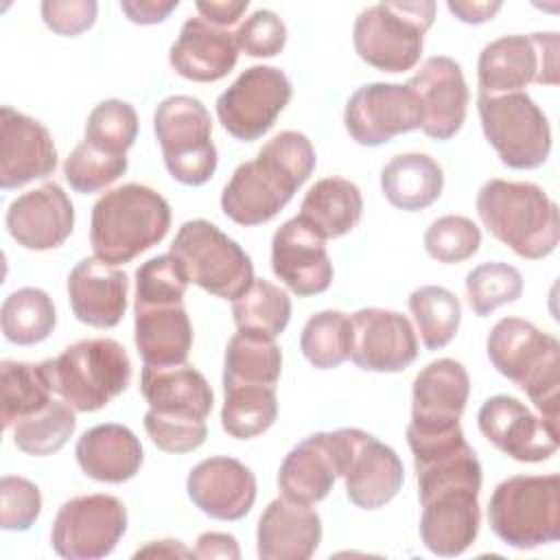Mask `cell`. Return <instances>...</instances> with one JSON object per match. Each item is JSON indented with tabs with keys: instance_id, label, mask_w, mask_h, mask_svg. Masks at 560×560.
Listing matches in <instances>:
<instances>
[{
	"instance_id": "cell-1",
	"label": "cell",
	"mask_w": 560,
	"mask_h": 560,
	"mask_svg": "<svg viewBox=\"0 0 560 560\" xmlns=\"http://www.w3.org/2000/svg\"><path fill=\"white\" fill-rule=\"evenodd\" d=\"M422 505V545L442 558L464 553L479 534L481 464L462 427L420 433L407 429Z\"/></svg>"
},
{
	"instance_id": "cell-2",
	"label": "cell",
	"mask_w": 560,
	"mask_h": 560,
	"mask_svg": "<svg viewBox=\"0 0 560 560\" xmlns=\"http://www.w3.org/2000/svg\"><path fill=\"white\" fill-rule=\"evenodd\" d=\"M315 149L300 131H280L258 155L234 168L221 192V210L238 225L271 221L311 177Z\"/></svg>"
},
{
	"instance_id": "cell-3",
	"label": "cell",
	"mask_w": 560,
	"mask_h": 560,
	"mask_svg": "<svg viewBox=\"0 0 560 560\" xmlns=\"http://www.w3.org/2000/svg\"><path fill=\"white\" fill-rule=\"evenodd\" d=\"M475 208L483 228L521 258H545L560 241L558 206L532 182L488 179Z\"/></svg>"
},
{
	"instance_id": "cell-4",
	"label": "cell",
	"mask_w": 560,
	"mask_h": 560,
	"mask_svg": "<svg viewBox=\"0 0 560 560\" xmlns=\"http://www.w3.org/2000/svg\"><path fill=\"white\" fill-rule=\"evenodd\" d=\"M486 352L494 370L521 387L540 411L545 424L558 433V339L527 319L503 317L488 332Z\"/></svg>"
},
{
	"instance_id": "cell-5",
	"label": "cell",
	"mask_w": 560,
	"mask_h": 560,
	"mask_svg": "<svg viewBox=\"0 0 560 560\" xmlns=\"http://www.w3.org/2000/svg\"><path fill=\"white\" fill-rule=\"evenodd\" d=\"M171 228L168 201L144 184H122L107 190L92 208L90 245L109 265L131 262L158 245Z\"/></svg>"
},
{
	"instance_id": "cell-6",
	"label": "cell",
	"mask_w": 560,
	"mask_h": 560,
	"mask_svg": "<svg viewBox=\"0 0 560 560\" xmlns=\"http://www.w3.org/2000/svg\"><path fill=\"white\" fill-rule=\"evenodd\" d=\"M488 523L494 536L514 549H536L560 538V477L512 475L488 501Z\"/></svg>"
},
{
	"instance_id": "cell-7",
	"label": "cell",
	"mask_w": 560,
	"mask_h": 560,
	"mask_svg": "<svg viewBox=\"0 0 560 560\" xmlns=\"http://www.w3.org/2000/svg\"><path fill=\"white\" fill-rule=\"evenodd\" d=\"M52 392L77 411H98L131 383V359L112 337L81 339L44 361Z\"/></svg>"
},
{
	"instance_id": "cell-8",
	"label": "cell",
	"mask_w": 560,
	"mask_h": 560,
	"mask_svg": "<svg viewBox=\"0 0 560 560\" xmlns=\"http://www.w3.org/2000/svg\"><path fill=\"white\" fill-rule=\"evenodd\" d=\"M435 20V2H378L363 9L352 28L357 55L383 72H407L422 57L424 33Z\"/></svg>"
},
{
	"instance_id": "cell-9",
	"label": "cell",
	"mask_w": 560,
	"mask_h": 560,
	"mask_svg": "<svg viewBox=\"0 0 560 560\" xmlns=\"http://www.w3.org/2000/svg\"><path fill=\"white\" fill-rule=\"evenodd\" d=\"M171 254L182 265L188 282L234 302L254 280L247 252L206 219H192L177 230Z\"/></svg>"
},
{
	"instance_id": "cell-10",
	"label": "cell",
	"mask_w": 560,
	"mask_h": 560,
	"mask_svg": "<svg viewBox=\"0 0 560 560\" xmlns=\"http://www.w3.org/2000/svg\"><path fill=\"white\" fill-rule=\"evenodd\" d=\"M153 131L164 166L184 186H201L217 171L212 120L206 105L186 94L164 98L153 112Z\"/></svg>"
},
{
	"instance_id": "cell-11",
	"label": "cell",
	"mask_w": 560,
	"mask_h": 560,
	"mask_svg": "<svg viewBox=\"0 0 560 560\" xmlns=\"http://www.w3.org/2000/svg\"><path fill=\"white\" fill-rule=\"evenodd\" d=\"M481 129L508 168L532 171L551 153V127L545 112L525 92L479 94Z\"/></svg>"
},
{
	"instance_id": "cell-12",
	"label": "cell",
	"mask_w": 560,
	"mask_h": 560,
	"mask_svg": "<svg viewBox=\"0 0 560 560\" xmlns=\"http://www.w3.org/2000/svg\"><path fill=\"white\" fill-rule=\"evenodd\" d=\"M479 94L523 92L529 83H558V33L503 35L483 46L477 61Z\"/></svg>"
},
{
	"instance_id": "cell-13",
	"label": "cell",
	"mask_w": 560,
	"mask_h": 560,
	"mask_svg": "<svg viewBox=\"0 0 560 560\" xmlns=\"http://www.w3.org/2000/svg\"><path fill=\"white\" fill-rule=\"evenodd\" d=\"M127 532L125 503L105 492L72 497L66 501L50 529L57 556L68 560H96L109 556Z\"/></svg>"
},
{
	"instance_id": "cell-14",
	"label": "cell",
	"mask_w": 560,
	"mask_h": 560,
	"mask_svg": "<svg viewBox=\"0 0 560 560\" xmlns=\"http://www.w3.org/2000/svg\"><path fill=\"white\" fill-rule=\"evenodd\" d=\"M293 94L289 77L276 66H252L219 94L217 118L241 142L265 136Z\"/></svg>"
},
{
	"instance_id": "cell-15",
	"label": "cell",
	"mask_w": 560,
	"mask_h": 560,
	"mask_svg": "<svg viewBox=\"0 0 560 560\" xmlns=\"http://www.w3.org/2000/svg\"><path fill=\"white\" fill-rule=\"evenodd\" d=\"M420 125L422 109L407 83H365L352 92L343 109V127L361 147H381Z\"/></svg>"
},
{
	"instance_id": "cell-16",
	"label": "cell",
	"mask_w": 560,
	"mask_h": 560,
	"mask_svg": "<svg viewBox=\"0 0 560 560\" xmlns=\"http://www.w3.org/2000/svg\"><path fill=\"white\" fill-rule=\"evenodd\" d=\"M343 433V481L350 503L361 510H378L389 503L405 481L402 462L396 451L368 431L341 429Z\"/></svg>"
},
{
	"instance_id": "cell-17",
	"label": "cell",
	"mask_w": 560,
	"mask_h": 560,
	"mask_svg": "<svg viewBox=\"0 0 560 560\" xmlns=\"http://www.w3.org/2000/svg\"><path fill=\"white\" fill-rule=\"evenodd\" d=\"M352 322L350 359L365 372H402L418 357L411 322L398 311L359 308Z\"/></svg>"
},
{
	"instance_id": "cell-18",
	"label": "cell",
	"mask_w": 560,
	"mask_h": 560,
	"mask_svg": "<svg viewBox=\"0 0 560 560\" xmlns=\"http://www.w3.org/2000/svg\"><path fill=\"white\" fill-rule=\"evenodd\" d=\"M481 435L516 462H545L558 451V433L518 398L497 394L477 413Z\"/></svg>"
},
{
	"instance_id": "cell-19",
	"label": "cell",
	"mask_w": 560,
	"mask_h": 560,
	"mask_svg": "<svg viewBox=\"0 0 560 560\" xmlns=\"http://www.w3.org/2000/svg\"><path fill=\"white\" fill-rule=\"evenodd\" d=\"M422 109V133L435 140L453 138L468 112V85L459 63L451 57H429L407 81Z\"/></svg>"
},
{
	"instance_id": "cell-20",
	"label": "cell",
	"mask_w": 560,
	"mask_h": 560,
	"mask_svg": "<svg viewBox=\"0 0 560 560\" xmlns=\"http://www.w3.org/2000/svg\"><path fill=\"white\" fill-rule=\"evenodd\" d=\"M343 433L319 431L298 442L282 459L278 488L282 497L300 503H317L328 497L343 472Z\"/></svg>"
},
{
	"instance_id": "cell-21",
	"label": "cell",
	"mask_w": 560,
	"mask_h": 560,
	"mask_svg": "<svg viewBox=\"0 0 560 560\" xmlns=\"http://www.w3.org/2000/svg\"><path fill=\"white\" fill-rule=\"evenodd\" d=\"M57 168L50 131L35 118L2 105L0 109V188L13 190L44 179Z\"/></svg>"
},
{
	"instance_id": "cell-22",
	"label": "cell",
	"mask_w": 560,
	"mask_h": 560,
	"mask_svg": "<svg viewBox=\"0 0 560 560\" xmlns=\"http://www.w3.org/2000/svg\"><path fill=\"white\" fill-rule=\"evenodd\" d=\"M271 269L298 298L319 295L332 282V262L324 238L298 217L284 221L273 232Z\"/></svg>"
},
{
	"instance_id": "cell-23",
	"label": "cell",
	"mask_w": 560,
	"mask_h": 560,
	"mask_svg": "<svg viewBox=\"0 0 560 560\" xmlns=\"http://www.w3.org/2000/svg\"><path fill=\"white\" fill-rule=\"evenodd\" d=\"M74 230V208L63 188L46 182L15 197L7 210V232L24 249L46 252L63 245Z\"/></svg>"
},
{
	"instance_id": "cell-24",
	"label": "cell",
	"mask_w": 560,
	"mask_h": 560,
	"mask_svg": "<svg viewBox=\"0 0 560 560\" xmlns=\"http://www.w3.org/2000/svg\"><path fill=\"white\" fill-rule=\"evenodd\" d=\"M468 394L470 378L459 361L438 359L427 363L413 378L411 422L407 427L422 433L459 427Z\"/></svg>"
},
{
	"instance_id": "cell-25",
	"label": "cell",
	"mask_w": 560,
	"mask_h": 560,
	"mask_svg": "<svg viewBox=\"0 0 560 560\" xmlns=\"http://www.w3.org/2000/svg\"><path fill=\"white\" fill-rule=\"evenodd\" d=\"M186 490L206 516L238 521L254 508L256 477L234 457H208L188 472Z\"/></svg>"
},
{
	"instance_id": "cell-26",
	"label": "cell",
	"mask_w": 560,
	"mask_h": 560,
	"mask_svg": "<svg viewBox=\"0 0 560 560\" xmlns=\"http://www.w3.org/2000/svg\"><path fill=\"white\" fill-rule=\"evenodd\" d=\"M127 273L96 256L81 258L68 276L70 308L92 328H114L127 311Z\"/></svg>"
},
{
	"instance_id": "cell-27",
	"label": "cell",
	"mask_w": 560,
	"mask_h": 560,
	"mask_svg": "<svg viewBox=\"0 0 560 560\" xmlns=\"http://www.w3.org/2000/svg\"><path fill=\"white\" fill-rule=\"evenodd\" d=\"M171 68L197 83H214L232 72L238 61L236 35L203 18H188L168 52Z\"/></svg>"
},
{
	"instance_id": "cell-28",
	"label": "cell",
	"mask_w": 560,
	"mask_h": 560,
	"mask_svg": "<svg viewBox=\"0 0 560 560\" xmlns=\"http://www.w3.org/2000/svg\"><path fill=\"white\" fill-rule=\"evenodd\" d=\"M319 542L322 521L308 503L278 497L260 514L256 529L260 560H308Z\"/></svg>"
},
{
	"instance_id": "cell-29",
	"label": "cell",
	"mask_w": 560,
	"mask_h": 560,
	"mask_svg": "<svg viewBox=\"0 0 560 560\" xmlns=\"http://www.w3.org/2000/svg\"><path fill=\"white\" fill-rule=\"evenodd\" d=\"M140 392L151 411L168 418L206 420L214 405V394L206 376L192 365L151 368L140 372Z\"/></svg>"
},
{
	"instance_id": "cell-30",
	"label": "cell",
	"mask_w": 560,
	"mask_h": 560,
	"mask_svg": "<svg viewBox=\"0 0 560 560\" xmlns=\"http://www.w3.org/2000/svg\"><path fill=\"white\" fill-rule=\"evenodd\" d=\"M74 455L83 475L105 483L129 481L144 462V451L136 433L116 422L88 429L77 440Z\"/></svg>"
},
{
	"instance_id": "cell-31",
	"label": "cell",
	"mask_w": 560,
	"mask_h": 560,
	"mask_svg": "<svg viewBox=\"0 0 560 560\" xmlns=\"http://www.w3.org/2000/svg\"><path fill=\"white\" fill-rule=\"evenodd\" d=\"M133 341L144 365L186 363L192 348V324L184 304L133 306Z\"/></svg>"
},
{
	"instance_id": "cell-32",
	"label": "cell",
	"mask_w": 560,
	"mask_h": 560,
	"mask_svg": "<svg viewBox=\"0 0 560 560\" xmlns=\"http://www.w3.org/2000/svg\"><path fill=\"white\" fill-rule=\"evenodd\" d=\"M363 217V197L357 184L343 177H324L315 182L302 199L298 219L317 236L339 238L352 232Z\"/></svg>"
},
{
	"instance_id": "cell-33",
	"label": "cell",
	"mask_w": 560,
	"mask_h": 560,
	"mask_svg": "<svg viewBox=\"0 0 560 560\" xmlns=\"http://www.w3.org/2000/svg\"><path fill=\"white\" fill-rule=\"evenodd\" d=\"M442 188V166L427 153L394 155L381 171V190L398 210H424L440 199Z\"/></svg>"
},
{
	"instance_id": "cell-34",
	"label": "cell",
	"mask_w": 560,
	"mask_h": 560,
	"mask_svg": "<svg viewBox=\"0 0 560 560\" xmlns=\"http://www.w3.org/2000/svg\"><path fill=\"white\" fill-rule=\"evenodd\" d=\"M282 370V352L276 339L238 330L225 348L223 389L238 385L276 387Z\"/></svg>"
},
{
	"instance_id": "cell-35",
	"label": "cell",
	"mask_w": 560,
	"mask_h": 560,
	"mask_svg": "<svg viewBox=\"0 0 560 560\" xmlns=\"http://www.w3.org/2000/svg\"><path fill=\"white\" fill-rule=\"evenodd\" d=\"M0 389H2V427L4 429L44 409L52 400V385H50L44 361L42 363L2 361Z\"/></svg>"
},
{
	"instance_id": "cell-36",
	"label": "cell",
	"mask_w": 560,
	"mask_h": 560,
	"mask_svg": "<svg viewBox=\"0 0 560 560\" xmlns=\"http://www.w3.org/2000/svg\"><path fill=\"white\" fill-rule=\"evenodd\" d=\"M0 324L7 341L15 346H35L44 341L57 324L55 304L46 291L22 287L4 298Z\"/></svg>"
},
{
	"instance_id": "cell-37",
	"label": "cell",
	"mask_w": 560,
	"mask_h": 560,
	"mask_svg": "<svg viewBox=\"0 0 560 560\" xmlns=\"http://www.w3.org/2000/svg\"><path fill=\"white\" fill-rule=\"evenodd\" d=\"M232 315L238 330L276 339L291 319V298L278 284L254 278L232 302Z\"/></svg>"
},
{
	"instance_id": "cell-38",
	"label": "cell",
	"mask_w": 560,
	"mask_h": 560,
	"mask_svg": "<svg viewBox=\"0 0 560 560\" xmlns=\"http://www.w3.org/2000/svg\"><path fill=\"white\" fill-rule=\"evenodd\" d=\"M407 306L416 319L427 350H442L457 335L462 322V304L446 287H418L411 291Z\"/></svg>"
},
{
	"instance_id": "cell-39",
	"label": "cell",
	"mask_w": 560,
	"mask_h": 560,
	"mask_svg": "<svg viewBox=\"0 0 560 560\" xmlns=\"http://www.w3.org/2000/svg\"><path fill=\"white\" fill-rule=\"evenodd\" d=\"M278 416L276 387L238 385L225 387L221 427L236 440H252L265 433Z\"/></svg>"
},
{
	"instance_id": "cell-40",
	"label": "cell",
	"mask_w": 560,
	"mask_h": 560,
	"mask_svg": "<svg viewBox=\"0 0 560 560\" xmlns=\"http://www.w3.org/2000/svg\"><path fill=\"white\" fill-rule=\"evenodd\" d=\"M74 407L63 398L50 400L44 409L18 420L13 424V442L15 446L35 457H46L66 446V442L74 435L77 416Z\"/></svg>"
},
{
	"instance_id": "cell-41",
	"label": "cell",
	"mask_w": 560,
	"mask_h": 560,
	"mask_svg": "<svg viewBox=\"0 0 560 560\" xmlns=\"http://www.w3.org/2000/svg\"><path fill=\"white\" fill-rule=\"evenodd\" d=\"M304 359L317 370L339 368L350 359L352 322L341 311H319L311 315L300 335Z\"/></svg>"
},
{
	"instance_id": "cell-42",
	"label": "cell",
	"mask_w": 560,
	"mask_h": 560,
	"mask_svg": "<svg viewBox=\"0 0 560 560\" xmlns=\"http://www.w3.org/2000/svg\"><path fill=\"white\" fill-rule=\"evenodd\" d=\"M466 300L477 317H488L503 304H512L523 293V276L508 262H483L466 273Z\"/></svg>"
},
{
	"instance_id": "cell-43",
	"label": "cell",
	"mask_w": 560,
	"mask_h": 560,
	"mask_svg": "<svg viewBox=\"0 0 560 560\" xmlns=\"http://www.w3.org/2000/svg\"><path fill=\"white\" fill-rule=\"evenodd\" d=\"M138 138V114L120 98L101 101L88 116L85 142L112 155H127Z\"/></svg>"
},
{
	"instance_id": "cell-44",
	"label": "cell",
	"mask_w": 560,
	"mask_h": 560,
	"mask_svg": "<svg viewBox=\"0 0 560 560\" xmlns=\"http://www.w3.org/2000/svg\"><path fill=\"white\" fill-rule=\"evenodd\" d=\"M127 171V155H112L94 149L85 140L72 149L63 162V177L72 190L90 195L107 188Z\"/></svg>"
},
{
	"instance_id": "cell-45",
	"label": "cell",
	"mask_w": 560,
	"mask_h": 560,
	"mask_svg": "<svg viewBox=\"0 0 560 560\" xmlns=\"http://www.w3.org/2000/svg\"><path fill=\"white\" fill-rule=\"evenodd\" d=\"M188 278L177 262V258L168 252L162 256H153L136 269V302L133 306H151V304H184V295L188 289Z\"/></svg>"
},
{
	"instance_id": "cell-46",
	"label": "cell",
	"mask_w": 560,
	"mask_h": 560,
	"mask_svg": "<svg viewBox=\"0 0 560 560\" xmlns=\"http://www.w3.org/2000/svg\"><path fill=\"white\" fill-rule=\"evenodd\" d=\"M481 232L462 214H444L435 219L424 232L427 254L444 265L464 262L479 252Z\"/></svg>"
},
{
	"instance_id": "cell-47",
	"label": "cell",
	"mask_w": 560,
	"mask_h": 560,
	"mask_svg": "<svg viewBox=\"0 0 560 560\" xmlns=\"http://www.w3.org/2000/svg\"><path fill=\"white\" fill-rule=\"evenodd\" d=\"M42 512L39 488L20 475L0 479V527L7 532H26Z\"/></svg>"
},
{
	"instance_id": "cell-48",
	"label": "cell",
	"mask_w": 560,
	"mask_h": 560,
	"mask_svg": "<svg viewBox=\"0 0 560 560\" xmlns=\"http://www.w3.org/2000/svg\"><path fill=\"white\" fill-rule=\"evenodd\" d=\"M144 431L158 448L175 455L199 448L208 435L206 420L168 418L151 409L144 413Z\"/></svg>"
},
{
	"instance_id": "cell-49",
	"label": "cell",
	"mask_w": 560,
	"mask_h": 560,
	"mask_svg": "<svg viewBox=\"0 0 560 560\" xmlns=\"http://www.w3.org/2000/svg\"><path fill=\"white\" fill-rule=\"evenodd\" d=\"M238 50L249 57H276L287 44V26L269 9H258L234 31Z\"/></svg>"
},
{
	"instance_id": "cell-50",
	"label": "cell",
	"mask_w": 560,
	"mask_h": 560,
	"mask_svg": "<svg viewBox=\"0 0 560 560\" xmlns=\"http://www.w3.org/2000/svg\"><path fill=\"white\" fill-rule=\"evenodd\" d=\"M44 24L63 37H77L92 28L96 22L98 4L94 0H44L42 7Z\"/></svg>"
},
{
	"instance_id": "cell-51",
	"label": "cell",
	"mask_w": 560,
	"mask_h": 560,
	"mask_svg": "<svg viewBox=\"0 0 560 560\" xmlns=\"http://www.w3.org/2000/svg\"><path fill=\"white\" fill-rule=\"evenodd\" d=\"M177 0H122L120 9L133 24H158L168 18L171 11L177 9Z\"/></svg>"
},
{
	"instance_id": "cell-52",
	"label": "cell",
	"mask_w": 560,
	"mask_h": 560,
	"mask_svg": "<svg viewBox=\"0 0 560 560\" xmlns=\"http://www.w3.org/2000/svg\"><path fill=\"white\" fill-rule=\"evenodd\" d=\"M199 18H203L206 22L219 26V28H228L232 24H236L241 20V15L247 11L249 2L247 0H199L195 2Z\"/></svg>"
},
{
	"instance_id": "cell-53",
	"label": "cell",
	"mask_w": 560,
	"mask_h": 560,
	"mask_svg": "<svg viewBox=\"0 0 560 560\" xmlns=\"http://www.w3.org/2000/svg\"><path fill=\"white\" fill-rule=\"evenodd\" d=\"M195 558H228V560H238L241 549L238 542L232 534H221V532H203L197 538L195 547Z\"/></svg>"
},
{
	"instance_id": "cell-54",
	"label": "cell",
	"mask_w": 560,
	"mask_h": 560,
	"mask_svg": "<svg viewBox=\"0 0 560 560\" xmlns=\"http://www.w3.org/2000/svg\"><path fill=\"white\" fill-rule=\"evenodd\" d=\"M501 2H446V9L464 24H483L501 11Z\"/></svg>"
},
{
	"instance_id": "cell-55",
	"label": "cell",
	"mask_w": 560,
	"mask_h": 560,
	"mask_svg": "<svg viewBox=\"0 0 560 560\" xmlns=\"http://www.w3.org/2000/svg\"><path fill=\"white\" fill-rule=\"evenodd\" d=\"M133 556L136 558H140V556H166V558L182 556V558H190V556H195V551L186 549L179 540H151L147 547L138 549Z\"/></svg>"
}]
</instances>
